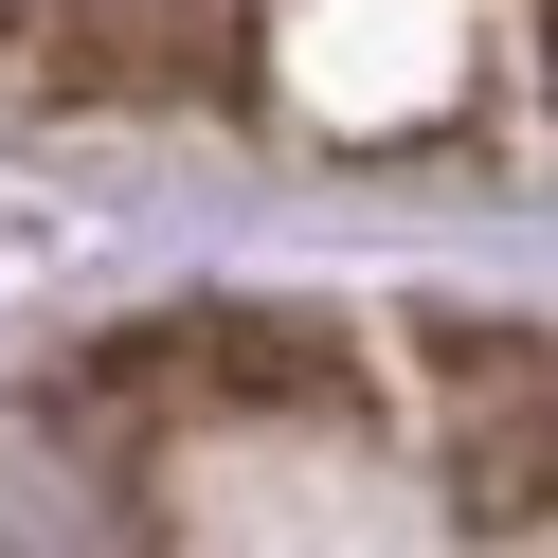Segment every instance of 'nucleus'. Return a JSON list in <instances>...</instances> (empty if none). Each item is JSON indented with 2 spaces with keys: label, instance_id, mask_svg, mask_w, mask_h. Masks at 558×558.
Returning <instances> with one entry per match:
<instances>
[{
  "label": "nucleus",
  "instance_id": "f257e3e1",
  "mask_svg": "<svg viewBox=\"0 0 558 558\" xmlns=\"http://www.w3.org/2000/svg\"><path fill=\"white\" fill-rule=\"evenodd\" d=\"M433 450L469 522H558V325H450L433 342Z\"/></svg>",
  "mask_w": 558,
  "mask_h": 558
},
{
  "label": "nucleus",
  "instance_id": "f03ea898",
  "mask_svg": "<svg viewBox=\"0 0 558 558\" xmlns=\"http://www.w3.org/2000/svg\"><path fill=\"white\" fill-rule=\"evenodd\" d=\"M217 0H54L37 73L54 90H109V109H145V90H217Z\"/></svg>",
  "mask_w": 558,
  "mask_h": 558
},
{
  "label": "nucleus",
  "instance_id": "7ed1b4c3",
  "mask_svg": "<svg viewBox=\"0 0 558 558\" xmlns=\"http://www.w3.org/2000/svg\"><path fill=\"white\" fill-rule=\"evenodd\" d=\"M126 378H181V397H342V342L289 306H198V325L126 342Z\"/></svg>",
  "mask_w": 558,
  "mask_h": 558
}]
</instances>
